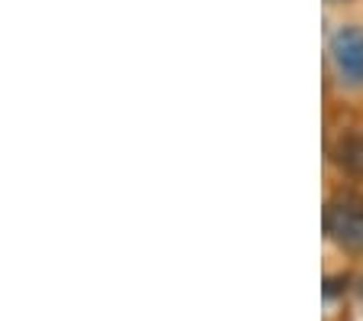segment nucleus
<instances>
[{
	"label": "nucleus",
	"instance_id": "f257e3e1",
	"mask_svg": "<svg viewBox=\"0 0 363 321\" xmlns=\"http://www.w3.org/2000/svg\"><path fill=\"white\" fill-rule=\"evenodd\" d=\"M325 234L340 250L363 253V198L340 191L325 208Z\"/></svg>",
	"mask_w": 363,
	"mask_h": 321
},
{
	"label": "nucleus",
	"instance_id": "f03ea898",
	"mask_svg": "<svg viewBox=\"0 0 363 321\" xmlns=\"http://www.w3.org/2000/svg\"><path fill=\"white\" fill-rule=\"evenodd\" d=\"M328 55H331V65L340 81L350 84V88H360L363 84V26L347 23L340 30H334L331 43H328Z\"/></svg>",
	"mask_w": 363,
	"mask_h": 321
},
{
	"label": "nucleus",
	"instance_id": "7ed1b4c3",
	"mask_svg": "<svg viewBox=\"0 0 363 321\" xmlns=\"http://www.w3.org/2000/svg\"><path fill=\"white\" fill-rule=\"evenodd\" d=\"M331 162L350 179H363V133H340L331 146Z\"/></svg>",
	"mask_w": 363,
	"mask_h": 321
},
{
	"label": "nucleus",
	"instance_id": "20e7f679",
	"mask_svg": "<svg viewBox=\"0 0 363 321\" xmlns=\"http://www.w3.org/2000/svg\"><path fill=\"white\" fill-rule=\"evenodd\" d=\"M331 4H334V0H331Z\"/></svg>",
	"mask_w": 363,
	"mask_h": 321
}]
</instances>
